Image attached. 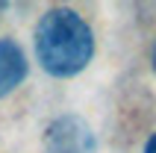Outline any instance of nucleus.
<instances>
[{"instance_id": "f257e3e1", "label": "nucleus", "mask_w": 156, "mask_h": 153, "mask_svg": "<svg viewBox=\"0 0 156 153\" xmlns=\"http://www.w3.org/2000/svg\"><path fill=\"white\" fill-rule=\"evenodd\" d=\"M35 53L41 68L53 76H74L94 53L91 27L74 9H50L35 27Z\"/></svg>"}, {"instance_id": "f03ea898", "label": "nucleus", "mask_w": 156, "mask_h": 153, "mask_svg": "<svg viewBox=\"0 0 156 153\" xmlns=\"http://www.w3.org/2000/svg\"><path fill=\"white\" fill-rule=\"evenodd\" d=\"M44 144L50 153H97L88 124L77 115H62L53 121L44 133Z\"/></svg>"}, {"instance_id": "7ed1b4c3", "label": "nucleus", "mask_w": 156, "mask_h": 153, "mask_svg": "<svg viewBox=\"0 0 156 153\" xmlns=\"http://www.w3.org/2000/svg\"><path fill=\"white\" fill-rule=\"evenodd\" d=\"M27 76V56L12 38H0V97H6Z\"/></svg>"}, {"instance_id": "20e7f679", "label": "nucleus", "mask_w": 156, "mask_h": 153, "mask_svg": "<svg viewBox=\"0 0 156 153\" xmlns=\"http://www.w3.org/2000/svg\"><path fill=\"white\" fill-rule=\"evenodd\" d=\"M144 153H156V136L147 141V147H144Z\"/></svg>"}, {"instance_id": "39448f33", "label": "nucleus", "mask_w": 156, "mask_h": 153, "mask_svg": "<svg viewBox=\"0 0 156 153\" xmlns=\"http://www.w3.org/2000/svg\"><path fill=\"white\" fill-rule=\"evenodd\" d=\"M153 68H156V47H153Z\"/></svg>"}]
</instances>
